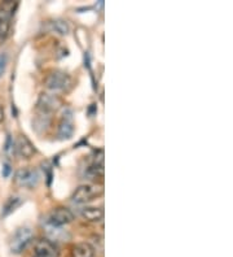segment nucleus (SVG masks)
<instances>
[{
  "mask_svg": "<svg viewBox=\"0 0 233 257\" xmlns=\"http://www.w3.org/2000/svg\"><path fill=\"white\" fill-rule=\"evenodd\" d=\"M44 86L51 91H69L73 87V78L64 70H51L44 78Z\"/></svg>",
  "mask_w": 233,
  "mask_h": 257,
  "instance_id": "f257e3e1",
  "label": "nucleus"
},
{
  "mask_svg": "<svg viewBox=\"0 0 233 257\" xmlns=\"http://www.w3.org/2000/svg\"><path fill=\"white\" fill-rule=\"evenodd\" d=\"M33 239H34V232H33V230L30 227H20L13 234L12 239H11L10 247L12 253H22L29 247L31 241H33Z\"/></svg>",
  "mask_w": 233,
  "mask_h": 257,
  "instance_id": "f03ea898",
  "label": "nucleus"
},
{
  "mask_svg": "<svg viewBox=\"0 0 233 257\" xmlns=\"http://www.w3.org/2000/svg\"><path fill=\"white\" fill-rule=\"evenodd\" d=\"M62 104L64 101L59 95L52 94V92H43L39 95V99H38L37 110L38 113H43V114L50 116L51 113L57 112L62 107Z\"/></svg>",
  "mask_w": 233,
  "mask_h": 257,
  "instance_id": "7ed1b4c3",
  "label": "nucleus"
},
{
  "mask_svg": "<svg viewBox=\"0 0 233 257\" xmlns=\"http://www.w3.org/2000/svg\"><path fill=\"white\" fill-rule=\"evenodd\" d=\"M104 190L101 186L97 185H82L77 188L73 194L72 199L77 204H86L92 201L93 199L100 198Z\"/></svg>",
  "mask_w": 233,
  "mask_h": 257,
  "instance_id": "20e7f679",
  "label": "nucleus"
},
{
  "mask_svg": "<svg viewBox=\"0 0 233 257\" xmlns=\"http://www.w3.org/2000/svg\"><path fill=\"white\" fill-rule=\"evenodd\" d=\"M73 221H74V214L66 207L55 208L48 216V223L51 226H55V227H61V226L68 225Z\"/></svg>",
  "mask_w": 233,
  "mask_h": 257,
  "instance_id": "39448f33",
  "label": "nucleus"
},
{
  "mask_svg": "<svg viewBox=\"0 0 233 257\" xmlns=\"http://www.w3.org/2000/svg\"><path fill=\"white\" fill-rule=\"evenodd\" d=\"M15 181L21 187L34 188L39 182V173L31 168H24L16 173Z\"/></svg>",
  "mask_w": 233,
  "mask_h": 257,
  "instance_id": "423d86ee",
  "label": "nucleus"
},
{
  "mask_svg": "<svg viewBox=\"0 0 233 257\" xmlns=\"http://www.w3.org/2000/svg\"><path fill=\"white\" fill-rule=\"evenodd\" d=\"M59 247L55 241L48 238H43L37 241L34 248V257H59Z\"/></svg>",
  "mask_w": 233,
  "mask_h": 257,
  "instance_id": "0eeeda50",
  "label": "nucleus"
},
{
  "mask_svg": "<svg viewBox=\"0 0 233 257\" xmlns=\"http://www.w3.org/2000/svg\"><path fill=\"white\" fill-rule=\"evenodd\" d=\"M15 152L21 159L29 160V159L34 156L37 150H35L34 145L31 143L30 139L26 135H20L17 141L15 142Z\"/></svg>",
  "mask_w": 233,
  "mask_h": 257,
  "instance_id": "6e6552de",
  "label": "nucleus"
},
{
  "mask_svg": "<svg viewBox=\"0 0 233 257\" xmlns=\"http://www.w3.org/2000/svg\"><path fill=\"white\" fill-rule=\"evenodd\" d=\"M74 134V123H73V116L72 110H66L62 116L61 121L59 123V132H57V137L61 141H68Z\"/></svg>",
  "mask_w": 233,
  "mask_h": 257,
  "instance_id": "1a4fd4ad",
  "label": "nucleus"
},
{
  "mask_svg": "<svg viewBox=\"0 0 233 257\" xmlns=\"http://www.w3.org/2000/svg\"><path fill=\"white\" fill-rule=\"evenodd\" d=\"M70 256L72 257H93L95 256V248L86 241L82 243H77L72 247L70 251Z\"/></svg>",
  "mask_w": 233,
  "mask_h": 257,
  "instance_id": "9d476101",
  "label": "nucleus"
},
{
  "mask_svg": "<svg viewBox=\"0 0 233 257\" xmlns=\"http://www.w3.org/2000/svg\"><path fill=\"white\" fill-rule=\"evenodd\" d=\"M81 214L88 222H100L104 218V210L100 207H86L81 210Z\"/></svg>",
  "mask_w": 233,
  "mask_h": 257,
  "instance_id": "9b49d317",
  "label": "nucleus"
},
{
  "mask_svg": "<svg viewBox=\"0 0 233 257\" xmlns=\"http://www.w3.org/2000/svg\"><path fill=\"white\" fill-rule=\"evenodd\" d=\"M21 204H22V199L19 198V196H12V198H10L6 201V204H4L2 216L3 217L10 216V214L13 213V212H15V210L17 209Z\"/></svg>",
  "mask_w": 233,
  "mask_h": 257,
  "instance_id": "f8f14e48",
  "label": "nucleus"
},
{
  "mask_svg": "<svg viewBox=\"0 0 233 257\" xmlns=\"http://www.w3.org/2000/svg\"><path fill=\"white\" fill-rule=\"evenodd\" d=\"M51 24V29H52L53 32L59 33V34L61 35H66L69 33V25L68 22L64 21V20H52V21L50 22Z\"/></svg>",
  "mask_w": 233,
  "mask_h": 257,
  "instance_id": "ddd939ff",
  "label": "nucleus"
},
{
  "mask_svg": "<svg viewBox=\"0 0 233 257\" xmlns=\"http://www.w3.org/2000/svg\"><path fill=\"white\" fill-rule=\"evenodd\" d=\"M87 177L90 179H96V178H103L104 177V165L101 164H95L91 165L87 169Z\"/></svg>",
  "mask_w": 233,
  "mask_h": 257,
  "instance_id": "4468645a",
  "label": "nucleus"
},
{
  "mask_svg": "<svg viewBox=\"0 0 233 257\" xmlns=\"http://www.w3.org/2000/svg\"><path fill=\"white\" fill-rule=\"evenodd\" d=\"M10 21L7 19L6 16H2L0 15V39H4L7 38L8 33H10Z\"/></svg>",
  "mask_w": 233,
  "mask_h": 257,
  "instance_id": "2eb2a0df",
  "label": "nucleus"
},
{
  "mask_svg": "<svg viewBox=\"0 0 233 257\" xmlns=\"http://www.w3.org/2000/svg\"><path fill=\"white\" fill-rule=\"evenodd\" d=\"M4 151H6L7 155L15 154V142L12 141V138H11V135H8V138H7L6 148H4Z\"/></svg>",
  "mask_w": 233,
  "mask_h": 257,
  "instance_id": "dca6fc26",
  "label": "nucleus"
},
{
  "mask_svg": "<svg viewBox=\"0 0 233 257\" xmlns=\"http://www.w3.org/2000/svg\"><path fill=\"white\" fill-rule=\"evenodd\" d=\"M7 61H8V57H7V54H0V77L3 75L4 70H6Z\"/></svg>",
  "mask_w": 233,
  "mask_h": 257,
  "instance_id": "f3484780",
  "label": "nucleus"
},
{
  "mask_svg": "<svg viewBox=\"0 0 233 257\" xmlns=\"http://www.w3.org/2000/svg\"><path fill=\"white\" fill-rule=\"evenodd\" d=\"M10 173H11V165L10 164H6V165H4V169H3V176L8 177L10 176Z\"/></svg>",
  "mask_w": 233,
  "mask_h": 257,
  "instance_id": "a211bd4d",
  "label": "nucleus"
},
{
  "mask_svg": "<svg viewBox=\"0 0 233 257\" xmlns=\"http://www.w3.org/2000/svg\"><path fill=\"white\" fill-rule=\"evenodd\" d=\"M3 119H4V109L3 107L0 105V123L3 122Z\"/></svg>",
  "mask_w": 233,
  "mask_h": 257,
  "instance_id": "6ab92c4d",
  "label": "nucleus"
}]
</instances>
